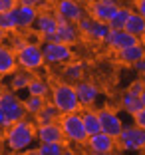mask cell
<instances>
[{
    "instance_id": "cell-1",
    "label": "cell",
    "mask_w": 145,
    "mask_h": 155,
    "mask_svg": "<svg viewBox=\"0 0 145 155\" xmlns=\"http://www.w3.org/2000/svg\"><path fill=\"white\" fill-rule=\"evenodd\" d=\"M34 139H36V127L30 121H26V119H20V121L12 123L10 127H6L4 141L10 151L18 153V151L28 149Z\"/></svg>"
},
{
    "instance_id": "cell-42",
    "label": "cell",
    "mask_w": 145,
    "mask_h": 155,
    "mask_svg": "<svg viewBox=\"0 0 145 155\" xmlns=\"http://www.w3.org/2000/svg\"><path fill=\"white\" fill-rule=\"evenodd\" d=\"M4 34H6L4 30H0V44H2V40H4Z\"/></svg>"
},
{
    "instance_id": "cell-26",
    "label": "cell",
    "mask_w": 145,
    "mask_h": 155,
    "mask_svg": "<svg viewBox=\"0 0 145 155\" xmlns=\"http://www.w3.org/2000/svg\"><path fill=\"white\" fill-rule=\"evenodd\" d=\"M121 105L127 110V114H137V111L143 107V104H141L139 96H133V94H129V91H125L121 96Z\"/></svg>"
},
{
    "instance_id": "cell-13",
    "label": "cell",
    "mask_w": 145,
    "mask_h": 155,
    "mask_svg": "<svg viewBox=\"0 0 145 155\" xmlns=\"http://www.w3.org/2000/svg\"><path fill=\"white\" fill-rule=\"evenodd\" d=\"M56 14H60L62 18L70 20V22H77L80 18L86 16V10L80 2L76 0H58L56 4Z\"/></svg>"
},
{
    "instance_id": "cell-17",
    "label": "cell",
    "mask_w": 145,
    "mask_h": 155,
    "mask_svg": "<svg viewBox=\"0 0 145 155\" xmlns=\"http://www.w3.org/2000/svg\"><path fill=\"white\" fill-rule=\"evenodd\" d=\"M16 54L14 50L0 44V76H10L16 72Z\"/></svg>"
},
{
    "instance_id": "cell-10",
    "label": "cell",
    "mask_w": 145,
    "mask_h": 155,
    "mask_svg": "<svg viewBox=\"0 0 145 155\" xmlns=\"http://www.w3.org/2000/svg\"><path fill=\"white\" fill-rule=\"evenodd\" d=\"M97 115H100V125H101V131L104 133H109L111 137H117L121 133L123 123L115 111H111L109 107H104V110L97 111Z\"/></svg>"
},
{
    "instance_id": "cell-34",
    "label": "cell",
    "mask_w": 145,
    "mask_h": 155,
    "mask_svg": "<svg viewBox=\"0 0 145 155\" xmlns=\"http://www.w3.org/2000/svg\"><path fill=\"white\" fill-rule=\"evenodd\" d=\"M133 70H135L139 76H143L145 78V58H141V60H137L135 64H133Z\"/></svg>"
},
{
    "instance_id": "cell-6",
    "label": "cell",
    "mask_w": 145,
    "mask_h": 155,
    "mask_svg": "<svg viewBox=\"0 0 145 155\" xmlns=\"http://www.w3.org/2000/svg\"><path fill=\"white\" fill-rule=\"evenodd\" d=\"M42 54H44V64H62L66 66L72 62V50L68 44L62 42H44L42 44Z\"/></svg>"
},
{
    "instance_id": "cell-45",
    "label": "cell",
    "mask_w": 145,
    "mask_h": 155,
    "mask_svg": "<svg viewBox=\"0 0 145 155\" xmlns=\"http://www.w3.org/2000/svg\"><path fill=\"white\" fill-rule=\"evenodd\" d=\"M143 80H145V78H143Z\"/></svg>"
},
{
    "instance_id": "cell-16",
    "label": "cell",
    "mask_w": 145,
    "mask_h": 155,
    "mask_svg": "<svg viewBox=\"0 0 145 155\" xmlns=\"http://www.w3.org/2000/svg\"><path fill=\"white\" fill-rule=\"evenodd\" d=\"M34 28L38 30L42 38L48 36V34H54L56 28H58V22H56V14H48V12H42L36 16L34 20Z\"/></svg>"
},
{
    "instance_id": "cell-23",
    "label": "cell",
    "mask_w": 145,
    "mask_h": 155,
    "mask_svg": "<svg viewBox=\"0 0 145 155\" xmlns=\"http://www.w3.org/2000/svg\"><path fill=\"white\" fill-rule=\"evenodd\" d=\"M84 72H86L84 62H68L64 68V78L68 82H80V80H84Z\"/></svg>"
},
{
    "instance_id": "cell-27",
    "label": "cell",
    "mask_w": 145,
    "mask_h": 155,
    "mask_svg": "<svg viewBox=\"0 0 145 155\" xmlns=\"http://www.w3.org/2000/svg\"><path fill=\"white\" fill-rule=\"evenodd\" d=\"M26 90H28V94L30 96H40V97H46L48 96V84L44 82V80H40V78H32L30 82H28V86H26Z\"/></svg>"
},
{
    "instance_id": "cell-41",
    "label": "cell",
    "mask_w": 145,
    "mask_h": 155,
    "mask_svg": "<svg viewBox=\"0 0 145 155\" xmlns=\"http://www.w3.org/2000/svg\"><path fill=\"white\" fill-rule=\"evenodd\" d=\"M139 42H141V46L145 48V34H143V36H139Z\"/></svg>"
},
{
    "instance_id": "cell-46",
    "label": "cell",
    "mask_w": 145,
    "mask_h": 155,
    "mask_svg": "<svg viewBox=\"0 0 145 155\" xmlns=\"http://www.w3.org/2000/svg\"><path fill=\"white\" fill-rule=\"evenodd\" d=\"M107 155H109V153H107Z\"/></svg>"
},
{
    "instance_id": "cell-28",
    "label": "cell",
    "mask_w": 145,
    "mask_h": 155,
    "mask_svg": "<svg viewBox=\"0 0 145 155\" xmlns=\"http://www.w3.org/2000/svg\"><path fill=\"white\" fill-rule=\"evenodd\" d=\"M32 78H30V74L24 70V72H18V74H14L12 76V80H10V90H14V91H18V90H26V86H28V82H30Z\"/></svg>"
},
{
    "instance_id": "cell-15",
    "label": "cell",
    "mask_w": 145,
    "mask_h": 155,
    "mask_svg": "<svg viewBox=\"0 0 145 155\" xmlns=\"http://www.w3.org/2000/svg\"><path fill=\"white\" fill-rule=\"evenodd\" d=\"M12 16L16 20V26L26 30V28L34 26V20H36L38 12H36V6H26V4H16V8L12 10Z\"/></svg>"
},
{
    "instance_id": "cell-31",
    "label": "cell",
    "mask_w": 145,
    "mask_h": 155,
    "mask_svg": "<svg viewBox=\"0 0 145 155\" xmlns=\"http://www.w3.org/2000/svg\"><path fill=\"white\" fill-rule=\"evenodd\" d=\"M143 87H145V80H135V82H131V84H129L127 91H129V94H133V96H141Z\"/></svg>"
},
{
    "instance_id": "cell-38",
    "label": "cell",
    "mask_w": 145,
    "mask_h": 155,
    "mask_svg": "<svg viewBox=\"0 0 145 155\" xmlns=\"http://www.w3.org/2000/svg\"><path fill=\"white\" fill-rule=\"evenodd\" d=\"M24 155H40V151H38V147H34V149H24Z\"/></svg>"
},
{
    "instance_id": "cell-4",
    "label": "cell",
    "mask_w": 145,
    "mask_h": 155,
    "mask_svg": "<svg viewBox=\"0 0 145 155\" xmlns=\"http://www.w3.org/2000/svg\"><path fill=\"white\" fill-rule=\"evenodd\" d=\"M16 64L26 72H34V70L44 66V54H42V46L26 42V44L16 50Z\"/></svg>"
},
{
    "instance_id": "cell-44",
    "label": "cell",
    "mask_w": 145,
    "mask_h": 155,
    "mask_svg": "<svg viewBox=\"0 0 145 155\" xmlns=\"http://www.w3.org/2000/svg\"><path fill=\"white\" fill-rule=\"evenodd\" d=\"M143 153H145V147H143Z\"/></svg>"
},
{
    "instance_id": "cell-35",
    "label": "cell",
    "mask_w": 145,
    "mask_h": 155,
    "mask_svg": "<svg viewBox=\"0 0 145 155\" xmlns=\"http://www.w3.org/2000/svg\"><path fill=\"white\" fill-rule=\"evenodd\" d=\"M133 6H135V12L141 14V16L145 18V0H135V2H133Z\"/></svg>"
},
{
    "instance_id": "cell-9",
    "label": "cell",
    "mask_w": 145,
    "mask_h": 155,
    "mask_svg": "<svg viewBox=\"0 0 145 155\" xmlns=\"http://www.w3.org/2000/svg\"><path fill=\"white\" fill-rule=\"evenodd\" d=\"M74 90H76V96H77L80 105L86 107V110H87V107H91V105L95 104V100H97V96H100L97 86L91 84V82H87V80H80V82H76Z\"/></svg>"
},
{
    "instance_id": "cell-20",
    "label": "cell",
    "mask_w": 145,
    "mask_h": 155,
    "mask_svg": "<svg viewBox=\"0 0 145 155\" xmlns=\"http://www.w3.org/2000/svg\"><path fill=\"white\" fill-rule=\"evenodd\" d=\"M123 30H127L129 34H133V36H137V38L143 36L145 34V18L141 16V14H137V12H131Z\"/></svg>"
},
{
    "instance_id": "cell-5",
    "label": "cell",
    "mask_w": 145,
    "mask_h": 155,
    "mask_svg": "<svg viewBox=\"0 0 145 155\" xmlns=\"http://www.w3.org/2000/svg\"><path fill=\"white\" fill-rule=\"evenodd\" d=\"M115 141L125 151H139L145 147V129L139 125H123L121 133L115 137Z\"/></svg>"
},
{
    "instance_id": "cell-30",
    "label": "cell",
    "mask_w": 145,
    "mask_h": 155,
    "mask_svg": "<svg viewBox=\"0 0 145 155\" xmlns=\"http://www.w3.org/2000/svg\"><path fill=\"white\" fill-rule=\"evenodd\" d=\"M38 151H40V155H62L64 143H40Z\"/></svg>"
},
{
    "instance_id": "cell-19",
    "label": "cell",
    "mask_w": 145,
    "mask_h": 155,
    "mask_svg": "<svg viewBox=\"0 0 145 155\" xmlns=\"http://www.w3.org/2000/svg\"><path fill=\"white\" fill-rule=\"evenodd\" d=\"M82 121H84V127H86L87 135H94V133H100L101 131L100 115H97V111L91 110V107H87L86 111H82Z\"/></svg>"
},
{
    "instance_id": "cell-18",
    "label": "cell",
    "mask_w": 145,
    "mask_h": 155,
    "mask_svg": "<svg viewBox=\"0 0 145 155\" xmlns=\"http://www.w3.org/2000/svg\"><path fill=\"white\" fill-rule=\"evenodd\" d=\"M117 58H119V62H123V64L133 66L137 60L145 58V48L141 46V42H137V44L129 46V48H125V50H119L117 52Z\"/></svg>"
},
{
    "instance_id": "cell-21",
    "label": "cell",
    "mask_w": 145,
    "mask_h": 155,
    "mask_svg": "<svg viewBox=\"0 0 145 155\" xmlns=\"http://www.w3.org/2000/svg\"><path fill=\"white\" fill-rule=\"evenodd\" d=\"M60 115H62V114H60V111L56 110L52 104H46L44 107H42V110L34 115V117H36V123H38V125H46V123H56L60 119Z\"/></svg>"
},
{
    "instance_id": "cell-14",
    "label": "cell",
    "mask_w": 145,
    "mask_h": 155,
    "mask_svg": "<svg viewBox=\"0 0 145 155\" xmlns=\"http://www.w3.org/2000/svg\"><path fill=\"white\" fill-rule=\"evenodd\" d=\"M36 139L40 143H64V131L60 123H46L36 127Z\"/></svg>"
},
{
    "instance_id": "cell-43",
    "label": "cell",
    "mask_w": 145,
    "mask_h": 155,
    "mask_svg": "<svg viewBox=\"0 0 145 155\" xmlns=\"http://www.w3.org/2000/svg\"><path fill=\"white\" fill-rule=\"evenodd\" d=\"M2 94H4V87H2V84H0V96H2Z\"/></svg>"
},
{
    "instance_id": "cell-39",
    "label": "cell",
    "mask_w": 145,
    "mask_h": 155,
    "mask_svg": "<svg viewBox=\"0 0 145 155\" xmlns=\"http://www.w3.org/2000/svg\"><path fill=\"white\" fill-rule=\"evenodd\" d=\"M62 155H76V151L70 149V147H64V153H62Z\"/></svg>"
},
{
    "instance_id": "cell-29",
    "label": "cell",
    "mask_w": 145,
    "mask_h": 155,
    "mask_svg": "<svg viewBox=\"0 0 145 155\" xmlns=\"http://www.w3.org/2000/svg\"><path fill=\"white\" fill-rule=\"evenodd\" d=\"M0 30H4V32H14V30H18L12 12H0Z\"/></svg>"
},
{
    "instance_id": "cell-8",
    "label": "cell",
    "mask_w": 145,
    "mask_h": 155,
    "mask_svg": "<svg viewBox=\"0 0 145 155\" xmlns=\"http://www.w3.org/2000/svg\"><path fill=\"white\" fill-rule=\"evenodd\" d=\"M86 143H87V149H90L94 155H107V153H111V151L115 149V145H117L115 137H111L109 133H104V131L94 133V135H87Z\"/></svg>"
},
{
    "instance_id": "cell-3",
    "label": "cell",
    "mask_w": 145,
    "mask_h": 155,
    "mask_svg": "<svg viewBox=\"0 0 145 155\" xmlns=\"http://www.w3.org/2000/svg\"><path fill=\"white\" fill-rule=\"evenodd\" d=\"M60 127L64 131V139H68L72 143H86L87 133L82 121V114L80 111H72V114H64L58 119Z\"/></svg>"
},
{
    "instance_id": "cell-25",
    "label": "cell",
    "mask_w": 145,
    "mask_h": 155,
    "mask_svg": "<svg viewBox=\"0 0 145 155\" xmlns=\"http://www.w3.org/2000/svg\"><path fill=\"white\" fill-rule=\"evenodd\" d=\"M22 104H24V110H26V115H36L46 105V100L40 96H28L26 100H22Z\"/></svg>"
},
{
    "instance_id": "cell-12",
    "label": "cell",
    "mask_w": 145,
    "mask_h": 155,
    "mask_svg": "<svg viewBox=\"0 0 145 155\" xmlns=\"http://www.w3.org/2000/svg\"><path fill=\"white\" fill-rule=\"evenodd\" d=\"M117 0H94L90 4V14L91 18L101 20V22H109L111 16L117 12Z\"/></svg>"
},
{
    "instance_id": "cell-32",
    "label": "cell",
    "mask_w": 145,
    "mask_h": 155,
    "mask_svg": "<svg viewBox=\"0 0 145 155\" xmlns=\"http://www.w3.org/2000/svg\"><path fill=\"white\" fill-rule=\"evenodd\" d=\"M18 4V0H0V12H12Z\"/></svg>"
},
{
    "instance_id": "cell-24",
    "label": "cell",
    "mask_w": 145,
    "mask_h": 155,
    "mask_svg": "<svg viewBox=\"0 0 145 155\" xmlns=\"http://www.w3.org/2000/svg\"><path fill=\"white\" fill-rule=\"evenodd\" d=\"M129 14H131V10L129 8H121L119 6L117 8V12L111 16V20H109V28L111 30H123L125 28V22H127V18H129Z\"/></svg>"
},
{
    "instance_id": "cell-33",
    "label": "cell",
    "mask_w": 145,
    "mask_h": 155,
    "mask_svg": "<svg viewBox=\"0 0 145 155\" xmlns=\"http://www.w3.org/2000/svg\"><path fill=\"white\" fill-rule=\"evenodd\" d=\"M133 121H135V125L145 129V107H141L137 114H133Z\"/></svg>"
},
{
    "instance_id": "cell-22",
    "label": "cell",
    "mask_w": 145,
    "mask_h": 155,
    "mask_svg": "<svg viewBox=\"0 0 145 155\" xmlns=\"http://www.w3.org/2000/svg\"><path fill=\"white\" fill-rule=\"evenodd\" d=\"M109 24L107 22H101V20H95L91 22V28H90V32H87L86 38H90V40H95V42H105V38H107L109 34Z\"/></svg>"
},
{
    "instance_id": "cell-11",
    "label": "cell",
    "mask_w": 145,
    "mask_h": 155,
    "mask_svg": "<svg viewBox=\"0 0 145 155\" xmlns=\"http://www.w3.org/2000/svg\"><path fill=\"white\" fill-rule=\"evenodd\" d=\"M139 42V38L133 36V34H129L127 30H109L107 38H105L104 44H107L111 50L119 52V50H125V48H129V46L137 44Z\"/></svg>"
},
{
    "instance_id": "cell-36",
    "label": "cell",
    "mask_w": 145,
    "mask_h": 155,
    "mask_svg": "<svg viewBox=\"0 0 145 155\" xmlns=\"http://www.w3.org/2000/svg\"><path fill=\"white\" fill-rule=\"evenodd\" d=\"M6 127H8V121H6L4 111H2V107H0V129H6Z\"/></svg>"
},
{
    "instance_id": "cell-7",
    "label": "cell",
    "mask_w": 145,
    "mask_h": 155,
    "mask_svg": "<svg viewBox=\"0 0 145 155\" xmlns=\"http://www.w3.org/2000/svg\"><path fill=\"white\" fill-rule=\"evenodd\" d=\"M0 107H2V111H4V117H6V121H8V127L12 125V123H16V121H20V119L26 117V110H24L22 100H18L12 91H4V94L0 96Z\"/></svg>"
},
{
    "instance_id": "cell-40",
    "label": "cell",
    "mask_w": 145,
    "mask_h": 155,
    "mask_svg": "<svg viewBox=\"0 0 145 155\" xmlns=\"http://www.w3.org/2000/svg\"><path fill=\"white\" fill-rule=\"evenodd\" d=\"M139 100H141V104H143V107H145V87H143V91H141V96H139Z\"/></svg>"
},
{
    "instance_id": "cell-2",
    "label": "cell",
    "mask_w": 145,
    "mask_h": 155,
    "mask_svg": "<svg viewBox=\"0 0 145 155\" xmlns=\"http://www.w3.org/2000/svg\"><path fill=\"white\" fill-rule=\"evenodd\" d=\"M52 105L60 114H72V111H80V101H77L76 90L70 84H58L52 90Z\"/></svg>"
},
{
    "instance_id": "cell-37",
    "label": "cell",
    "mask_w": 145,
    "mask_h": 155,
    "mask_svg": "<svg viewBox=\"0 0 145 155\" xmlns=\"http://www.w3.org/2000/svg\"><path fill=\"white\" fill-rule=\"evenodd\" d=\"M42 0H18V4H26V6H38Z\"/></svg>"
}]
</instances>
